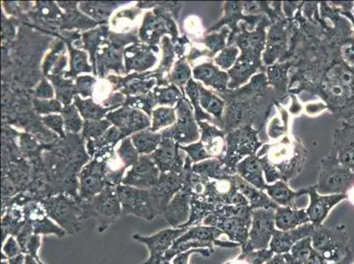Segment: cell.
<instances>
[{
  "label": "cell",
  "mask_w": 354,
  "mask_h": 264,
  "mask_svg": "<svg viewBox=\"0 0 354 264\" xmlns=\"http://www.w3.org/2000/svg\"><path fill=\"white\" fill-rule=\"evenodd\" d=\"M251 222L252 210L249 205H226L221 214L208 216L202 225L218 228L230 241L241 247L249 240Z\"/></svg>",
  "instance_id": "6da1fadb"
},
{
  "label": "cell",
  "mask_w": 354,
  "mask_h": 264,
  "mask_svg": "<svg viewBox=\"0 0 354 264\" xmlns=\"http://www.w3.org/2000/svg\"><path fill=\"white\" fill-rule=\"evenodd\" d=\"M82 220L95 218L98 233H104L123 216L117 187L107 186L101 193L88 199L80 200Z\"/></svg>",
  "instance_id": "7a4b0ae2"
},
{
  "label": "cell",
  "mask_w": 354,
  "mask_h": 264,
  "mask_svg": "<svg viewBox=\"0 0 354 264\" xmlns=\"http://www.w3.org/2000/svg\"><path fill=\"white\" fill-rule=\"evenodd\" d=\"M312 246L328 263H337L351 252L349 237L344 225L325 227H315L311 236Z\"/></svg>",
  "instance_id": "3957f363"
},
{
  "label": "cell",
  "mask_w": 354,
  "mask_h": 264,
  "mask_svg": "<svg viewBox=\"0 0 354 264\" xmlns=\"http://www.w3.org/2000/svg\"><path fill=\"white\" fill-rule=\"evenodd\" d=\"M45 211L66 234L73 235L82 230V211L79 199L59 194L40 201Z\"/></svg>",
  "instance_id": "277c9868"
},
{
  "label": "cell",
  "mask_w": 354,
  "mask_h": 264,
  "mask_svg": "<svg viewBox=\"0 0 354 264\" xmlns=\"http://www.w3.org/2000/svg\"><path fill=\"white\" fill-rule=\"evenodd\" d=\"M120 199L122 214L151 221L158 217L154 209L150 189H141L133 187L119 185L117 187Z\"/></svg>",
  "instance_id": "5b68a950"
},
{
  "label": "cell",
  "mask_w": 354,
  "mask_h": 264,
  "mask_svg": "<svg viewBox=\"0 0 354 264\" xmlns=\"http://www.w3.org/2000/svg\"><path fill=\"white\" fill-rule=\"evenodd\" d=\"M353 185L354 173L335 160L324 167L315 189L321 195H346Z\"/></svg>",
  "instance_id": "8992f818"
},
{
  "label": "cell",
  "mask_w": 354,
  "mask_h": 264,
  "mask_svg": "<svg viewBox=\"0 0 354 264\" xmlns=\"http://www.w3.org/2000/svg\"><path fill=\"white\" fill-rule=\"evenodd\" d=\"M188 228H169L164 229L151 236L133 234V239L146 245L149 250V258L141 264H162L164 257L175 241L187 231Z\"/></svg>",
  "instance_id": "52a82bcc"
},
{
  "label": "cell",
  "mask_w": 354,
  "mask_h": 264,
  "mask_svg": "<svg viewBox=\"0 0 354 264\" xmlns=\"http://www.w3.org/2000/svg\"><path fill=\"white\" fill-rule=\"evenodd\" d=\"M276 230L275 210L259 209L252 211V222L247 243L254 250L269 249Z\"/></svg>",
  "instance_id": "ba28073f"
},
{
  "label": "cell",
  "mask_w": 354,
  "mask_h": 264,
  "mask_svg": "<svg viewBox=\"0 0 354 264\" xmlns=\"http://www.w3.org/2000/svg\"><path fill=\"white\" fill-rule=\"evenodd\" d=\"M185 183L182 173H162L157 185L150 189L151 196L158 216H162L167 206L178 193Z\"/></svg>",
  "instance_id": "9c48e42d"
},
{
  "label": "cell",
  "mask_w": 354,
  "mask_h": 264,
  "mask_svg": "<svg viewBox=\"0 0 354 264\" xmlns=\"http://www.w3.org/2000/svg\"><path fill=\"white\" fill-rule=\"evenodd\" d=\"M22 209H24L26 223L31 225L34 234L44 235V236L53 234L59 238H64L67 235L59 225L50 218L40 202H28L22 206Z\"/></svg>",
  "instance_id": "30bf717a"
},
{
  "label": "cell",
  "mask_w": 354,
  "mask_h": 264,
  "mask_svg": "<svg viewBox=\"0 0 354 264\" xmlns=\"http://www.w3.org/2000/svg\"><path fill=\"white\" fill-rule=\"evenodd\" d=\"M160 170L149 158L142 157L129 170L122 185L141 189H150L157 185L160 178Z\"/></svg>",
  "instance_id": "8fae6325"
},
{
  "label": "cell",
  "mask_w": 354,
  "mask_h": 264,
  "mask_svg": "<svg viewBox=\"0 0 354 264\" xmlns=\"http://www.w3.org/2000/svg\"><path fill=\"white\" fill-rule=\"evenodd\" d=\"M107 173L101 162H92L80 175L79 198L88 200L98 195L107 187Z\"/></svg>",
  "instance_id": "7c38bea8"
},
{
  "label": "cell",
  "mask_w": 354,
  "mask_h": 264,
  "mask_svg": "<svg viewBox=\"0 0 354 264\" xmlns=\"http://www.w3.org/2000/svg\"><path fill=\"white\" fill-rule=\"evenodd\" d=\"M308 196H310V205L306 211L311 223L315 227H320L323 225L335 206L347 199V196L344 194L321 195L315 187L308 189Z\"/></svg>",
  "instance_id": "4fadbf2b"
},
{
  "label": "cell",
  "mask_w": 354,
  "mask_h": 264,
  "mask_svg": "<svg viewBox=\"0 0 354 264\" xmlns=\"http://www.w3.org/2000/svg\"><path fill=\"white\" fill-rule=\"evenodd\" d=\"M192 192L187 187L183 189L174 196L162 217L167 224L172 228H180L187 223L191 215Z\"/></svg>",
  "instance_id": "5bb4252c"
},
{
  "label": "cell",
  "mask_w": 354,
  "mask_h": 264,
  "mask_svg": "<svg viewBox=\"0 0 354 264\" xmlns=\"http://www.w3.org/2000/svg\"><path fill=\"white\" fill-rule=\"evenodd\" d=\"M315 228L313 224L308 223L288 231L276 229L270 243L269 249L275 254L289 253L298 241L311 237Z\"/></svg>",
  "instance_id": "9a60e30c"
},
{
  "label": "cell",
  "mask_w": 354,
  "mask_h": 264,
  "mask_svg": "<svg viewBox=\"0 0 354 264\" xmlns=\"http://www.w3.org/2000/svg\"><path fill=\"white\" fill-rule=\"evenodd\" d=\"M223 232L218 230L216 227H208V225H198L188 228L187 231L178 238L175 243H183L187 241H198L202 243L214 244V246L221 247H237L240 245L233 241H224L218 240L222 236Z\"/></svg>",
  "instance_id": "2e32d148"
},
{
  "label": "cell",
  "mask_w": 354,
  "mask_h": 264,
  "mask_svg": "<svg viewBox=\"0 0 354 264\" xmlns=\"http://www.w3.org/2000/svg\"><path fill=\"white\" fill-rule=\"evenodd\" d=\"M234 178H236L238 189H239V191L243 194L244 198L247 199L251 210L272 209V210L276 211L277 209L279 207L276 202L272 200V198L267 195L265 191H261V189H257L256 187L244 181L239 176L234 175Z\"/></svg>",
  "instance_id": "e0dca14e"
},
{
  "label": "cell",
  "mask_w": 354,
  "mask_h": 264,
  "mask_svg": "<svg viewBox=\"0 0 354 264\" xmlns=\"http://www.w3.org/2000/svg\"><path fill=\"white\" fill-rule=\"evenodd\" d=\"M267 195L279 206L299 209L296 205L299 198L308 195V189H301L299 191H292L284 181H277L272 185H267L265 189Z\"/></svg>",
  "instance_id": "ac0fdd59"
},
{
  "label": "cell",
  "mask_w": 354,
  "mask_h": 264,
  "mask_svg": "<svg viewBox=\"0 0 354 264\" xmlns=\"http://www.w3.org/2000/svg\"><path fill=\"white\" fill-rule=\"evenodd\" d=\"M311 223L306 209H294L279 206L275 211L276 229L288 231Z\"/></svg>",
  "instance_id": "d6986e66"
},
{
  "label": "cell",
  "mask_w": 354,
  "mask_h": 264,
  "mask_svg": "<svg viewBox=\"0 0 354 264\" xmlns=\"http://www.w3.org/2000/svg\"><path fill=\"white\" fill-rule=\"evenodd\" d=\"M178 121L173 129V135L179 142H191L197 140L198 131L193 122L191 109L187 103L183 102L178 109Z\"/></svg>",
  "instance_id": "ffe728a7"
},
{
  "label": "cell",
  "mask_w": 354,
  "mask_h": 264,
  "mask_svg": "<svg viewBox=\"0 0 354 264\" xmlns=\"http://www.w3.org/2000/svg\"><path fill=\"white\" fill-rule=\"evenodd\" d=\"M236 172L244 181L261 191H265L267 183L263 177L262 165H261L259 158L253 155L246 158L245 160L238 164Z\"/></svg>",
  "instance_id": "44dd1931"
},
{
  "label": "cell",
  "mask_w": 354,
  "mask_h": 264,
  "mask_svg": "<svg viewBox=\"0 0 354 264\" xmlns=\"http://www.w3.org/2000/svg\"><path fill=\"white\" fill-rule=\"evenodd\" d=\"M108 117L120 127L121 130L127 131L129 133L149 125L148 119L140 112L136 111L122 109L120 111L109 115Z\"/></svg>",
  "instance_id": "7402d4cb"
},
{
  "label": "cell",
  "mask_w": 354,
  "mask_h": 264,
  "mask_svg": "<svg viewBox=\"0 0 354 264\" xmlns=\"http://www.w3.org/2000/svg\"><path fill=\"white\" fill-rule=\"evenodd\" d=\"M194 77L205 85L217 90H225L227 86L228 75L221 72L211 63L204 64L194 70Z\"/></svg>",
  "instance_id": "603a6c76"
},
{
  "label": "cell",
  "mask_w": 354,
  "mask_h": 264,
  "mask_svg": "<svg viewBox=\"0 0 354 264\" xmlns=\"http://www.w3.org/2000/svg\"><path fill=\"white\" fill-rule=\"evenodd\" d=\"M199 103L203 108L215 115V117L221 118L222 111H223L224 102L216 95H212V93L207 91L201 86H199Z\"/></svg>",
  "instance_id": "cb8c5ba5"
},
{
  "label": "cell",
  "mask_w": 354,
  "mask_h": 264,
  "mask_svg": "<svg viewBox=\"0 0 354 264\" xmlns=\"http://www.w3.org/2000/svg\"><path fill=\"white\" fill-rule=\"evenodd\" d=\"M135 147L140 153H151L160 142V136L150 132H141L133 137Z\"/></svg>",
  "instance_id": "d4e9b609"
},
{
  "label": "cell",
  "mask_w": 354,
  "mask_h": 264,
  "mask_svg": "<svg viewBox=\"0 0 354 264\" xmlns=\"http://www.w3.org/2000/svg\"><path fill=\"white\" fill-rule=\"evenodd\" d=\"M351 137L352 140L339 152L337 162L344 169L350 170L354 173V128L351 129Z\"/></svg>",
  "instance_id": "484cf974"
},
{
  "label": "cell",
  "mask_w": 354,
  "mask_h": 264,
  "mask_svg": "<svg viewBox=\"0 0 354 264\" xmlns=\"http://www.w3.org/2000/svg\"><path fill=\"white\" fill-rule=\"evenodd\" d=\"M315 249L312 246L311 237L305 238V239L298 241L297 243L292 247L290 253L296 259L301 261L304 264L306 261L310 258Z\"/></svg>",
  "instance_id": "4316f807"
},
{
  "label": "cell",
  "mask_w": 354,
  "mask_h": 264,
  "mask_svg": "<svg viewBox=\"0 0 354 264\" xmlns=\"http://www.w3.org/2000/svg\"><path fill=\"white\" fill-rule=\"evenodd\" d=\"M193 254H201L205 258H208L212 256L210 249H193L191 250L185 251V252L176 254L171 261H164L162 264H189V257Z\"/></svg>",
  "instance_id": "83f0119b"
},
{
  "label": "cell",
  "mask_w": 354,
  "mask_h": 264,
  "mask_svg": "<svg viewBox=\"0 0 354 264\" xmlns=\"http://www.w3.org/2000/svg\"><path fill=\"white\" fill-rule=\"evenodd\" d=\"M76 102L84 117L98 119L104 114V111H102L101 108H99L97 105H95L91 101L80 102L79 99H76Z\"/></svg>",
  "instance_id": "f1b7e54d"
},
{
  "label": "cell",
  "mask_w": 354,
  "mask_h": 264,
  "mask_svg": "<svg viewBox=\"0 0 354 264\" xmlns=\"http://www.w3.org/2000/svg\"><path fill=\"white\" fill-rule=\"evenodd\" d=\"M238 53H239V51H238L237 48H227V49H225L220 55H218L216 59H215V62H216L218 66H220L221 68H230V67L236 63Z\"/></svg>",
  "instance_id": "f546056e"
},
{
  "label": "cell",
  "mask_w": 354,
  "mask_h": 264,
  "mask_svg": "<svg viewBox=\"0 0 354 264\" xmlns=\"http://www.w3.org/2000/svg\"><path fill=\"white\" fill-rule=\"evenodd\" d=\"M175 121V114L170 109H159L154 112V129L166 126Z\"/></svg>",
  "instance_id": "4dcf8cb0"
},
{
  "label": "cell",
  "mask_w": 354,
  "mask_h": 264,
  "mask_svg": "<svg viewBox=\"0 0 354 264\" xmlns=\"http://www.w3.org/2000/svg\"><path fill=\"white\" fill-rule=\"evenodd\" d=\"M2 253L5 254L8 259L12 258L22 254L20 244L15 236L8 238L2 247Z\"/></svg>",
  "instance_id": "1f68e13d"
},
{
  "label": "cell",
  "mask_w": 354,
  "mask_h": 264,
  "mask_svg": "<svg viewBox=\"0 0 354 264\" xmlns=\"http://www.w3.org/2000/svg\"><path fill=\"white\" fill-rule=\"evenodd\" d=\"M64 119H66L67 129L73 131H80L82 127V121H80L75 109L73 107L66 109V111H64Z\"/></svg>",
  "instance_id": "d6a6232c"
},
{
  "label": "cell",
  "mask_w": 354,
  "mask_h": 264,
  "mask_svg": "<svg viewBox=\"0 0 354 264\" xmlns=\"http://www.w3.org/2000/svg\"><path fill=\"white\" fill-rule=\"evenodd\" d=\"M41 235H32L30 239L28 241L27 246H26L25 254H30L40 264H46L41 262L39 256H38V251H39L41 245Z\"/></svg>",
  "instance_id": "836d02e7"
},
{
  "label": "cell",
  "mask_w": 354,
  "mask_h": 264,
  "mask_svg": "<svg viewBox=\"0 0 354 264\" xmlns=\"http://www.w3.org/2000/svg\"><path fill=\"white\" fill-rule=\"evenodd\" d=\"M120 155L127 166L134 165L138 160L136 150L131 146L129 140H125L123 146L121 147Z\"/></svg>",
  "instance_id": "e575fe53"
},
{
  "label": "cell",
  "mask_w": 354,
  "mask_h": 264,
  "mask_svg": "<svg viewBox=\"0 0 354 264\" xmlns=\"http://www.w3.org/2000/svg\"><path fill=\"white\" fill-rule=\"evenodd\" d=\"M353 253L351 252L348 256L344 257L340 262L328 263L320 256V254H318L317 251L315 250L313 254L310 256V258L306 261L304 264H353Z\"/></svg>",
  "instance_id": "d590c367"
},
{
  "label": "cell",
  "mask_w": 354,
  "mask_h": 264,
  "mask_svg": "<svg viewBox=\"0 0 354 264\" xmlns=\"http://www.w3.org/2000/svg\"><path fill=\"white\" fill-rule=\"evenodd\" d=\"M185 149L188 151V153L191 155L193 162H195L211 157L210 154L205 152L201 143L192 144V146L186 147Z\"/></svg>",
  "instance_id": "8d00e7d4"
},
{
  "label": "cell",
  "mask_w": 354,
  "mask_h": 264,
  "mask_svg": "<svg viewBox=\"0 0 354 264\" xmlns=\"http://www.w3.org/2000/svg\"><path fill=\"white\" fill-rule=\"evenodd\" d=\"M191 76V70L185 64H179L173 73V79L176 83L185 84Z\"/></svg>",
  "instance_id": "74e56055"
},
{
  "label": "cell",
  "mask_w": 354,
  "mask_h": 264,
  "mask_svg": "<svg viewBox=\"0 0 354 264\" xmlns=\"http://www.w3.org/2000/svg\"><path fill=\"white\" fill-rule=\"evenodd\" d=\"M109 126V124L106 122H88L85 128V133L88 136L96 137L102 134L105 129Z\"/></svg>",
  "instance_id": "f35d334b"
},
{
  "label": "cell",
  "mask_w": 354,
  "mask_h": 264,
  "mask_svg": "<svg viewBox=\"0 0 354 264\" xmlns=\"http://www.w3.org/2000/svg\"><path fill=\"white\" fill-rule=\"evenodd\" d=\"M160 103H165V104H173L174 102L176 101L177 97L179 96V93H177L176 90L167 89L163 90L159 95Z\"/></svg>",
  "instance_id": "ab89813d"
},
{
  "label": "cell",
  "mask_w": 354,
  "mask_h": 264,
  "mask_svg": "<svg viewBox=\"0 0 354 264\" xmlns=\"http://www.w3.org/2000/svg\"><path fill=\"white\" fill-rule=\"evenodd\" d=\"M44 121L48 126L54 129L55 131L59 132V133H62L63 121L60 117L50 115V117H45Z\"/></svg>",
  "instance_id": "60d3db41"
},
{
  "label": "cell",
  "mask_w": 354,
  "mask_h": 264,
  "mask_svg": "<svg viewBox=\"0 0 354 264\" xmlns=\"http://www.w3.org/2000/svg\"><path fill=\"white\" fill-rule=\"evenodd\" d=\"M37 105L38 111L44 113L50 111H59L61 109L59 103L57 102H44V103L38 102Z\"/></svg>",
  "instance_id": "b9f144b4"
},
{
  "label": "cell",
  "mask_w": 354,
  "mask_h": 264,
  "mask_svg": "<svg viewBox=\"0 0 354 264\" xmlns=\"http://www.w3.org/2000/svg\"><path fill=\"white\" fill-rule=\"evenodd\" d=\"M73 68L77 69V70H82L84 66H85V56L82 53H77L73 57Z\"/></svg>",
  "instance_id": "7bdbcfd3"
},
{
  "label": "cell",
  "mask_w": 354,
  "mask_h": 264,
  "mask_svg": "<svg viewBox=\"0 0 354 264\" xmlns=\"http://www.w3.org/2000/svg\"><path fill=\"white\" fill-rule=\"evenodd\" d=\"M266 264H286V263L283 254H275L272 259L269 260Z\"/></svg>",
  "instance_id": "ee69618b"
},
{
  "label": "cell",
  "mask_w": 354,
  "mask_h": 264,
  "mask_svg": "<svg viewBox=\"0 0 354 264\" xmlns=\"http://www.w3.org/2000/svg\"><path fill=\"white\" fill-rule=\"evenodd\" d=\"M26 254H20L19 256L8 259V264H25Z\"/></svg>",
  "instance_id": "f6af8a7d"
},
{
  "label": "cell",
  "mask_w": 354,
  "mask_h": 264,
  "mask_svg": "<svg viewBox=\"0 0 354 264\" xmlns=\"http://www.w3.org/2000/svg\"><path fill=\"white\" fill-rule=\"evenodd\" d=\"M283 256H284L286 264H304L301 261L292 256L290 252L283 254Z\"/></svg>",
  "instance_id": "bcb514c9"
},
{
  "label": "cell",
  "mask_w": 354,
  "mask_h": 264,
  "mask_svg": "<svg viewBox=\"0 0 354 264\" xmlns=\"http://www.w3.org/2000/svg\"><path fill=\"white\" fill-rule=\"evenodd\" d=\"M347 199H348L351 204L354 206V185L351 187L348 191L346 193Z\"/></svg>",
  "instance_id": "7dc6e473"
},
{
  "label": "cell",
  "mask_w": 354,
  "mask_h": 264,
  "mask_svg": "<svg viewBox=\"0 0 354 264\" xmlns=\"http://www.w3.org/2000/svg\"><path fill=\"white\" fill-rule=\"evenodd\" d=\"M25 264H40L37 260L30 256V254H26Z\"/></svg>",
  "instance_id": "c3c4849f"
},
{
  "label": "cell",
  "mask_w": 354,
  "mask_h": 264,
  "mask_svg": "<svg viewBox=\"0 0 354 264\" xmlns=\"http://www.w3.org/2000/svg\"><path fill=\"white\" fill-rule=\"evenodd\" d=\"M354 264V263H353Z\"/></svg>",
  "instance_id": "681fc988"
}]
</instances>
